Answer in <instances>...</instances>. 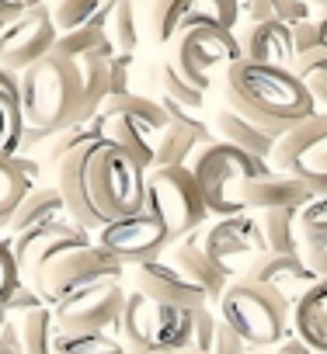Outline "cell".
Returning <instances> with one entry per match:
<instances>
[{
    "instance_id": "cell-1",
    "label": "cell",
    "mask_w": 327,
    "mask_h": 354,
    "mask_svg": "<svg viewBox=\"0 0 327 354\" xmlns=\"http://www.w3.org/2000/svg\"><path fill=\"white\" fill-rule=\"evenodd\" d=\"M56 188L67 202V216L80 230L98 233L115 219L143 212L146 170L115 142L98 136L60 163Z\"/></svg>"
},
{
    "instance_id": "cell-2",
    "label": "cell",
    "mask_w": 327,
    "mask_h": 354,
    "mask_svg": "<svg viewBox=\"0 0 327 354\" xmlns=\"http://www.w3.org/2000/svg\"><path fill=\"white\" fill-rule=\"evenodd\" d=\"M223 94H227V108H233L258 129L272 132L275 139L317 115L306 84L292 70H275L247 59H237L223 73Z\"/></svg>"
},
{
    "instance_id": "cell-3",
    "label": "cell",
    "mask_w": 327,
    "mask_h": 354,
    "mask_svg": "<svg viewBox=\"0 0 327 354\" xmlns=\"http://www.w3.org/2000/svg\"><path fill=\"white\" fill-rule=\"evenodd\" d=\"M21 118L25 129L60 136L84 122V84L73 63L46 56L21 73Z\"/></svg>"
},
{
    "instance_id": "cell-4",
    "label": "cell",
    "mask_w": 327,
    "mask_h": 354,
    "mask_svg": "<svg viewBox=\"0 0 327 354\" xmlns=\"http://www.w3.org/2000/svg\"><path fill=\"white\" fill-rule=\"evenodd\" d=\"M192 177L199 185V195L209 209V216L216 219H230V216H240L247 212L244 205V185L254 181V177H268L272 167L265 160H254L227 142H213V146H202L192 160Z\"/></svg>"
},
{
    "instance_id": "cell-5",
    "label": "cell",
    "mask_w": 327,
    "mask_h": 354,
    "mask_svg": "<svg viewBox=\"0 0 327 354\" xmlns=\"http://www.w3.org/2000/svg\"><path fill=\"white\" fill-rule=\"evenodd\" d=\"M192 330H195L192 309L153 302L136 288L125 295L118 319L125 354H182L192 347Z\"/></svg>"
},
{
    "instance_id": "cell-6",
    "label": "cell",
    "mask_w": 327,
    "mask_h": 354,
    "mask_svg": "<svg viewBox=\"0 0 327 354\" xmlns=\"http://www.w3.org/2000/svg\"><path fill=\"white\" fill-rule=\"evenodd\" d=\"M240 59V46H237V35L227 32L213 11L206 4H199L188 18V25L182 28V35L175 39V70L199 91V94H209L213 91V77L216 70H230L233 63Z\"/></svg>"
},
{
    "instance_id": "cell-7",
    "label": "cell",
    "mask_w": 327,
    "mask_h": 354,
    "mask_svg": "<svg viewBox=\"0 0 327 354\" xmlns=\"http://www.w3.org/2000/svg\"><path fill=\"white\" fill-rule=\"evenodd\" d=\"M216 316L247 344V351H265V347H279L289 337V306L251 281H230V288L223 292Z\"/></svg>"
},
{
    "instance_id": "cell-8",
    "label": "cell",
    "mask_w": 327,
    "mask_h": 354,
    "mask_svg": "<svg viewBox=\"0 0 327 354\" xmlns=\"http://www.w3.org/2000/svg\"><path fill=\"white\" fill-rule=\"evenodd\" d=\"M143 212L168 230L171 247L195 236V230L209 219V209L199 195V185L188 167H153L146 174Z\"/></svg>"
},
{
    "instance_id": "cell-9",
    "label": "cell",
    "mask_w": 327,
    "mask_h": 354,
    "mask_svg": "<svg viewBox=\"0 0 327 354\" xmlns=\"http://www.w3.org/2000/svg\"><path fill=\"white\" fill-rule=\"evenodd\" d=\"M268 167L275 174L296 177L317 198H324L327 195V115L317 111L313 118L279 136L268 156Z\"/></svg>"
},
{
    "instance_id": "cell-10",
    "label": "cell",
    "mask_w": 327,
    "mask_h": 354,
    "mask_svg": "<svg viewBox=\"0 0 327 354\" xmlns=\"http://www.w3.org/2000/svg\"><path fill=\"white\" fill-rule=\"evenodd\" d=\"M122 274H125V268L118 261H112L98 243H91V247H80V250L60 257L53 268H46V274L32 288L53 309L67 295H73L80 288H91V285H101V281H118Z\"/></svg>"
},
{
    "instance_id": "cell-11",
    "label": "cell",
    "mask_w": 327,
    "mask_h": 354,
    "mask_svg": "<svg viewBox=\"0 0 327 354\" xmlns=\"http://www.w3.org/2000/svg\"><path fill=\"white\" fill-rule=\"evenodd\" d=\"M91 233L80 230L73 219H60V223H46V226H35L21 236H15L11 243V254H15V264H18V274L25 285H35L46 268H53L60 257L80 250V247H91Z\"/></svg>"
},
{
    "instance_id": "cell-12",
    "label": "cell",
    "mask_w": 327,
    "mask_h": 354,
    "mask_svg": "<svg viewBox=\"0 0 327 354\" xmlns=\"http://www.w3.org/2000/svg\"><path fill=\"white\" fill-rule=\"evenodd\" d=\"M94 243L112 257L118 261L125 271L139 268V264H150V261H160V254L171 247V236L153 216L139 212V216H129V219H115L108 223L105 230H98Z\"/></svg>"
},
{
    "instance_id": "cell-13",
    "label": "cell",
    "mask_w": 327,
    "mask_h": 354,
    "mask_svg": "<svg viewBox=\"0 0 327 354\" xmlns=\"http://www.w3.org/2000/svg\"><path fill=\"white\" fill-rule=\"evenodd\" d=\"M60 32L53 25V15L46 4H32L18 21H11L0 32V70L8 73H25L35 63H42L46 56H53Z\"/></svg>"
},
{
    "instance_id": "cell-14",
    "label": "cell",
    "mask_w": 327,
    "mask_h": 354,
    "mask_svg": "<svg viewBox=\"0 0 327 354\" xmlns=\"http://www.w3.org/2000/svg\"><path fill=\"white\" fill-rule=\"evenodd\" d=\"M125 306V292L118 281H101L91 288H80L53 306V319L60 333H105L108 326H118Z\"/></svg>"
},
{
    "instance_id": "cell-15",
    "label": "cell",
    "mask_w": 327,
    "mask_h": 354,
    "mask_svg": "<svg viewBox=\"0 0 327 354\" xmlns=\"http://www.w3.org/2000/svg\"><path fill=\"white\" fill-rule=\"evenodd\" d=\"M202 250L237 281L251 261L268 254L265 233H261V219L251 216V212H240V216H230V219H216L206 230V236H202Z\"/></svg>"
},
{
    "instance_id": "cell-16",
    "label": "cell",
    "mask_w": 327,
    "mask_h": 354,
    "mask_svg": "<svg viewBox=\"0 0 327 354\" xmlns=\"http://www.w3.org/2000/svg\"><path fill=\"white\" fill-rule=\"evenodd\" d=\"M132 281H136V292H143L146 299L164 302V306H178V309H192V313L209 306L206 292L195 281H188L178 268H171L168 261H150V264L132 268Z\"/></svg>"
},
{
    "instance_id": "cell-17",
    "label": "cell",
    "mask_w": 327,
    "mask_h": 354,
    "mask_svg": "<svg viewBox=\"0 0 327 354\" xmlns=\"http://www.w3.org/2000/svg\"><path fill=\"white\" fill-rule=\"evenodd\" d=\"M240 281H251V285H261V288L275 292L289 309L310 285H317V278L310 274L303 257H282V254H261L258 261H251L244 268Z\"/></svg>"
},
{
    "instance_id": "cell-18",
    "label": "cell",
    "mask_w": 327,
    "mask_h": 354,
    "mask_svg": "<svg viewBox=\"0 0 327 354\" xmlns=\"http://www.w3.org/2000/svg\"><path fill=\"white\" fill-rule=\"evenodd\" d=\"M240 46V59L247 63H261V66H275V70H292L296 56H292V28L282 21H261V25H244V32L237 35Z\"/></svg>"
},
{
    "instance_id": "cell-19",
    "label": "cell",
    "mask_w": 327,
    "mask_h": 354,
    "mask_svg": "<svg viewBox=\"0 0 327 354\" xmlns=\"http://www.w3.org/2000/svg\"><path fill=\"white\" fill-rule=\"evenodd\" d=\"M101 129V139L115 142L125 156H132L146 174L153 170V156H157V139L160 129H153L150 122L136 118V115H98L94 118Z\"/></svg>"
},
{
    "instance_id": "cell-20",
    "label": "cell",
    "mask_w": 327,
    "mask_h": 354,
    "mask_svg": "<svg viewBox=\"0 0 327 354\" xmlns=\"http://www.w3.org/2000/svg\"><path fill=\"white\" fill-rule=\"evenodd\" d=\"M289 330L310 354H327V281L310 285L292 302Z\"/></svg>"
},
{
    "instance_id": "cell-21",
    "label": "cell",
    "mask_w": 327,
    "mask_h": 354,
    "mask_svg": "<svg viewBox=\"0 0 327 354\" xmlns=\"http://www.w3.org/2000/svg\"><path fill=\"white\" fill-rule=\"evenodd\" d=\"M171 268H178L188 281H195V285L206 292V299H209L213 309L220 306L223 292H227L230 281H233V278L195 243V236H188V240H182V243L171 247Z\"/></svg>"
},
{
    "instance_id": "cell-22",
    "label": "cell",
    "mask_w": 327,
    "mask_h": 354,
    "mask_svg": "<svg viewBox=\"0 0 327 354\" xmlns=\"http://www.w3.org/2000/svg\"><path fill=\"white\" fill-rule=\"evenodd\" d=\"M317 195L299 185L296 177H285V174H268V177H254V181L244 185V205L247 212L258 209V212H272V209H306Z\"/></svg>"
},
{
    "instance_id": "cell-23",
    "label": "cell",
    "mask_w": 327,
    "mask_h": 354,
    "mask_svg": "<svg viewBox=\"0 0 327 354\" xmlns=\"http://www.w3.org/2000/svg\"><path fill=\"white\" fill-rule=\"evenodd\" d=\"M216 142H227V146H233V149H240V153H247L254 160H265V163H268V156L275 149V136L272 132L258 129L254 122H247L244 115H237L227 104L216 111Z\"/></svg>"
},
{
    "instance_id": "cell-24",
    "label": "cell",
    "mask_w": 327,
    "mask_h": 354,
    "mask_svg": "<svg viewBox=\"0 0 327 354\" xmlns=\"http://www.w3.org/2000/svg\"><path fill=\"white\" fill-rule=\"evenodd\" d=\"M60 219H70V216H67V202H63L60 188L49 185V188H32V192H28V198H25V202L18 205V212L11 216L8 230H11L15 236H21V233H28V230H35V226L60 223Z\"/></svg>"
},
{
    "instance_id": "cell-25",
    "label": "cell",
    "mask_w": 327,
    "mask_h": 354,
    "mask_svg": "<svg viewBox=\"0 0 327 354\" xmlns=\"http://www.w3.org/2000/svg\"><path fill=\"white\" fill-rule=\"evenodd\" d=\"M32 188H35V163L21 156L15 160L0 156V230H8L11 216L18 212V205L28 198Z\"/></svg>"
},
{
    "instance_id": "cell-26",
    "label": "cell",
    "mask_w": 327,
    "mask_h": 354,
    "mask_svg": "<svg viewBox=\"0 0 327 354\" xmlns=\"http://www.w3.org/2000/svg\"><path fill=\"white\" fill-rule=\"evenodd\" d=\"M112 59H115V53H91L84 59H73V66L80 73V84H84V122H94L101 104L108 101Z\"/></svg>"
},
{
    "instance_id": "cell-27",
    "label": "cell",
    "mask_w": 327,
    "mask_h": 354,
    "mask_svg": "<svg viewBox=\"0 0 327 354\" xmlns=\"http://www.w3.org/2000/svg\"><path fill=\"white\" fill-rule=\"evenodd\" d=\"M299 212L303 209H272L261 212V233H265V247L268 254H282V257H299L303 254V230H299Z\"/></svg>"
},
{
    "instance_id": "cell-28",
    "label": "cell",
    "mask_w": 327,
    "mask_h": 354,
    "mask_svg": "<svg viewBox=\"0 0 327 354\" xmlns=\"http://www.w3.org/2000/svg\"><path fill=\"white\" fill-rule=\"evenodd\" d=\"M202 146H206V142H202L195 132H188V129H182V125L168 122V129H164V132H160V139H157L153 167H188Z\"/></svg>"
},
{
    "instance_id": "cell-29",
    "label": "cell",
    "mask_w": 327,
    "mask_h": 354,
    "mask_svg": "<svg viewBox=\"0 0 327 354\" xmlns=\"http://www.w3.org/2000/svg\"><path fill=\"white\" fill-rule=\"evenodd\" d=\"M18 330H21V351H25V354H56L60 326H56L49 306H42V309L21 316Z\"/></svg>"
},
{
    "instance_id": "cell-30",
    "label": "cell",
    "mask_w": 327,
    "mask_h": 354,
    "mask_svg": "<svg viewBox=\"0 0 327 354\" xmlns=\"http://www.w3.org/2000/svg\"><path fill=\"white\" fill-rule=\"evenodd\" d=\"M112 4L108 0H60V4L49 8L53 15V25L60 35H70L77 28H87L91 21H98L101 15H108Z\"/></svg>"
},
{
    "instance_id": "cell-31",
    "label": "cell",
    "mask_w": 327,
    "mask_h": 354,
    "mask_svg": "<svg viewBox=\"0 0 327 354\" xmlns=\"http://www.w3.org/2000/svg\"><path fill=\"white\" fill-rule=\"evenodd\" d=\"M195 8H199V0H160L153 8V39L160 46H171L188 25Z\"/></svg>"
},
{
    "instance_id": "cell-32",
    "label": "cell",
    "mask_w": 327,
    "mask_h": 354,
    "mask_svg": "<svg viewBox=\"0 0 327 354\" xmlns=\"http://www.w3.org/2000/svg\"><path fill=\"white\" fill-rule=\"evenodd\" d=\"M21 136H25L21 101H18V94L0 91V156L15 160L21 153Z\"/></svg>"
},
{
    "instance_id": "cell-33",
    "label": "cell",
    "mask_w": 327,
    "mask_h": 354,
    "mask_svg": "<svg viewBox=\"0 0 327 354\" xmlns=\"http://www.w3.org/2000/svg\"><path fill=\"white\" fill-rule=\"evenodd\" d=\"M108 39L115 46V56H132L139 49V28H136L132 0H115L112 18H108Z\"/></svg>"
},
{
    "instance_id": "cell-34",
    "label": "cell",
    "mask_w": 327,
    "mask_h": 354,
    "mask_svg": "<svg viewBox=\"0 0 327 354\" xmlns=\"http://www.w3.org/2000/svg\"><path fill=\"white\" fill-rule=\"evenodd\" d=\"M160 91H164V97L175 101V104L185 108V111H202V108H206V94H199V91L175 70L171 59L160 66Z\"/></svg>"
},
{
    "instance_id": "cell-35",
    "label": "cell",
    "mask_w": 327,
    "mask_h": 354,
    "mask_svg": "<svg viewBox=\"0 0 327 354\" xmlns=\"http://www.w3.org/2000/svg\"><path fill=\"white\" fill-rule=\"evenodd\" d=\"M56 354H125V347L112 333H60Z\"/></svg>"
},
{
    "instance_id": "cell-36",
    "label": "cell",
    "mask_w": 327,
    "mask_h": 354,
    "mask_svg": "<svg viewBox=\"0 0 327 354\" xmlns=\"http://www.w3.org/2000/svg\"><path fill=\"white\" fill-rule=\"evenodd\" d=\"M324 53H327V15H320L317 21L310 18V21H303V25L292 28V56H296V63L313 59V56H324Z\"/></svg>"
},
{
    "instance_id": "cell-37",
    "label": "cell",
    "mask_w": 327,
    "mask_h": 354,
    "mask_svg": "<svg viewBox=\"0 0 327 354\" xmlns=\"http://www.w3.org/2000/svg\"><path fill=\"white\" fill-rule=\"evenodd\" d=\"M299 230H303V247L327 250V195L324 198H313L299 212Z\"/></svg>"
},
{
    "instance_id": "cell-38",
    "label": "cell",
    "mask_w": 327,
    "mask_h": 354,
    "mask_svg": "<svg viewBox=\"0 0 327 354\" xmlns=\"http://www.w3.org/2000/svg\"><path fill=\"white\" fill-rule=\"evenodd\" d=\"M292 73L306 84V91H310V97H313L317 111L324 108V115H327V53H324V56H313V59L296 63V66H292Z\"/></svg>"
},
{
    "instance_id": "cell-39",
    "label": "cell",
    "mask_w": 327,
    "mask_h": 354,
    "mask_svg": "<svg viewBox=\"0 0 327 354\" xmlns=\"http://www.w3.org/2000/svg\"><path fill=\"white\" fill-rule=\"evenodd\" d=\"M216 323H220V316H216L213 306L195 309V330H192V347H188V351L209 354V351H213V337H216Z\"/></svg>"
},
{
    "instance_id": "cell-40",
    "label": "cell",
    "mask_w": 327,
    "mask_h": 354,
    "mask_svg": "<svg viewBox=\"0 0 327 354\" xmlns=\"http://www.w3.org/2000/svg\"><path fill=\"white\" fill-rule=\"evenodd\" d=\"M21 274H18V264H15V254H11V243L0 240V302H11L15 292L21 288Z\"/></svg>"
},
{
    "instance_id": "cell-41",
    "label": "cell",
    "mask_w": 327,
    "mask_h": 354,
    "mask_svg": "<svg viewBox=\"0 0 327 354\" xmlns=\"http://www.w3.org/2000/svg\"><path fill=\"white\" fill-rule=\"evenodd\" d=\"M275 4V21L296 28L303 21H310V4H303V0H272Z\"/></svg>"
},
{
    "instance_id": "cell-42",
    "label": "cell",
    "mask_w": 327,
    "mask_h": 354,
    "mask_svg": "<svg viewBox=\"0 0 327 354\" xmlns=\"http://www.w3.org/2000/svg\"><path fill=\"white\" fill-rule=\"evenodd\" d=\"M129 66H132V56H115V59H112L108 97H125V94H132V91H129Z\"/></svg>"
},
{
    "instance_id": "cell-43",
    "label": "cell",
    "mask_w": 327,
    "mask_h": 354,
    "mask_svg": "<svg viewBox=\"0 0 327 354\" xmlns=\"http://www.w3.org/2000/svg\"><path fill=\"white\" fill-rule=\"evenodd\" d=\"M209 354H247V344L220 319L216 323V337H213V351Z\"/></svg>"
},
{
    "instance_id": "cell-44",
    "label": "cell",
    "mask_w": 327,
    "mask_h": 354,
    "mask_svg": "<svg viewBox=\"0 0 327 354\" xmlns=\"http://www.w3.org/2000/svg\"><path fill=\"white\" fill-rule=\"evenodd\" d=\"M46 302L35 295V288L32 285H21L18 292H15V299L8 302V313H21V316H28V313H35V309H42Z\"/></svg>"
},
{
    "instance_id": "cell-45",
    "label": "cell",
    "mask_w": 327,
    "mask_h": 354,
    "mask_svg": "<svg viewBox=\"0 0 327 354\" xmlns=\"http://www.w3.org/2000/svg\"><path fill=\"white\" fill-rule=\"evenodd\" d=\"M303 264L310 268V274L317 281H327V250H317V247H303Z\"/></svg>"
},
{
    "instance_id": "cell-46",
    "label": "cell",
    "mask_w": 327,
    "mask_h": 354,
    "mask_svg": "<svg viewBox=\"0 0 327 354\" xmlns=\"http://www.w3.org/2000/svg\"><path fill=\"white\" fill-rule=\"evenodd\" d=\"M0 354H25L21 351V330H18L15 319H8L0 326Z\"/></svg>"
},
{
    "instance_id": "cell-47",
    "label": "cell",
    "mask_w": 327,
    "mask_h": 354,
    "mask_svg": "<svg viewBox=\"0 0 327 354\" xmlns=\"http://www.w3.org/2000/svg\"><path fill=\"white\" fill-rule=\"evenodd\" d=\"M28 8H32L28 0H0V32H4L11 21H18Z\"/></svg>"
},
{
    "instance_id": "cell-48",
    "label": "cell",
    "mask_w": 327,
    "mask_h": 354,
    "mask_svg": "<svg viewBox=\"0 0 327 354\" xmlns=\"http://www.w3.org/2000/svg\"><path fill=\"white\" fill-rule=\"evenodd\" d=\"M0 91H8V94H18V97H21V77H18V73H8V70H0Z\"/></svg>"
},
{
    "instance_id": "cell-49",
    "label": "cell",
    "mask_w": 327,
    "mask_h": 354,
    "mask_svg": "<svg viewBox=\"0 0 327 354\" xmlns=\"http://www.w3.org/2000/svg\"><path fill=\"white\" fill-rule=\"evenodd\" d=\"M272 354H310V351H306V347H303L296 337H289V340H282V344H279Z\"/></svg>"
},
{
    "instance_id": "cell-50",
    "label": "cell",
    "mask_w": 327,
    "mask_h": 354,
    "mask_svg": "<svg viewBox=\"0 0 327 354\" xmlns=\"http://www.w3.org/2000/svg\"><path fill=\"white\" fill-rule=\"evenodd\" d=\"M8 319H11V313H8V306H4V302H0V326H4Z\"/></svg>"
},
{
    "instance_id": "cell-51",
    "label": "cell",
    "mask_w": 327,
    "mask_h": 354,
    "mask_svg": "<svg viewBox=\"0 0 327 354\" xmlns=\"http://www.w3.org/2000/svg\"><path fill=\"white\" fill-rule=\"evenodd\" d=\"M320 15H327V0H324V4H320Z\"/></svg>"
},
{
    "instance_id": "cell-52",
    "label": "cell",
    "mask_w": 327,
    "mask_h": 354,
    "mask_svg": "<svg viewBox=\"0 0 327 354\" xmlns=\"http://www.w3.org/2000/svg\"><path fill=\"white\" fill-rule=\"evenodd\" d=\"M182 354H195V351H182Z\"/></svg>"
}]
</instances>
